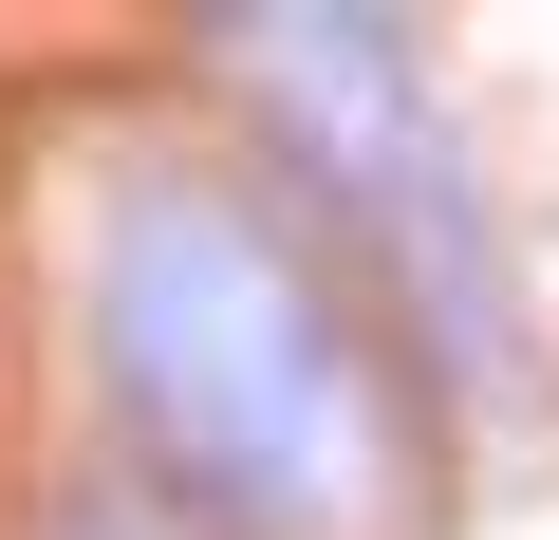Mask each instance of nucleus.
I'll return each instance as SVG.
<instances>
[{
	"mask_svg": "<svg viewBox=\"0 0 559 540\" xmlns=\"http://www.w3.org/2000/svg\"><path fill=\"white\" fill-rule=\"evenodd\" d=\"M20 540H224V521H187V503H150V484H57Z\"/></svg>",
	"mask_w": 559,
	"mask_h": 540,
	"instance_id": "7ed1b4c3",
	"label": "nucleus"
},
{
	"mask_svg": "<svg viewBox=\"0 0 559 540\" xmlns=\"http://www.w3.org/2000/svg\"><path fill=\"white\" fill-rule=\"evenodd\" d=\"M75 355L131 484L224 540L429 521V392L261 149H112L75 205Z\"/></svg>",
	"mask_w": 559,
	"mask_h": 540,
	"instance_id": "f257e3e1",
	"label": "nucleus"
},
{
	"mask_svg": "<svg viewBox=\"0 0 559 540\" xmlns=\"http://www.w3.org/2000/svg\"><path fill=\"white\" fill-rule=\"evenodd\" d=\"M187 57L261 94V187L336 242V280L392 317V355L448 373V392H503L540 317H522L503 205H485V168L448 131L429 20H205Z\"/></svg>",
	"mask_w": 559,
	"mask_h": 540,
	"instance_id": "f03ea898",
	"label": "nucleus"
}]
</instances>
